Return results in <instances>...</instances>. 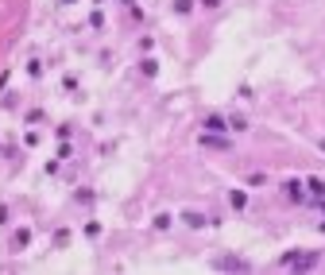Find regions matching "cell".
<instances>
[{
  "instance_id": "3",
  "label": "cell",
  "mask_w": 325,
  "mask_h": 275,
  "mask_svg": "<svg viewBox=\"0 0 325 275\" xmlns=\"http://www.w3.org/2000/svg\"><path fill=\"white\" fill-rule=\"evenodd\" d=\"M202 144H206V147H228V140H221V136L209 132V136H202Z\"/></svg>"
},
{
  "instance_id": "8",
  "label": "cell",
  "mask_w": 325,
  "mask_h": 275,
  "mask_svg": "<svg viewBox=\"0 0 325 275\" xmlns=\"http://www.w3.org/2000/svg\"><path fill=\"white\" fill-rule=\"evenodd\" d=\"M322 151H325V140H322Z\"/></svg>"
},
{
  "instance_id": "5",
  "label": "cell",
  "mask_w": 325,
  "mask_h": 275,
  "mask_svg": "<svg viewBox=\"0 0 325 275\" xmlns=\"http://www.w3.org/2000/svg\"><path fill=\"white\" fill-rule=\"evenodd\" d=\"M286 194H290V198H298V202H302V182H286Z\"/></svg>"
},
{
  "instance_id": "6",
  "label": "cell",
  "mask_w": 325,
  "mask_h": 275,
  "mask_svg": "<svg viewBox=\"0 0 325 275\" xmlns=\"http://www.w3.org/2000/svg\"><path fill=\"white\" fill-rule=\"evenodd\" d=\"M186 225H194V229H202V225H206V217H202V213H186Z\"/></svg>"
},
{
  "instance_id": "7",
  "label": "cell",
  "mask_w": 325,
  "mask_h": 275,
  "mask_svg": "<svg viewBox=\"0 0 325 275\" xmlns=\"http://www.w3.org/2000/svg\"><path fill=\"white\" fill-rule=\"evenodd\" d=\"M244 202H248V198H244V190H232V205H236V209H244Z\"/></svg>"
},
{
  "instance_id": "2",
  "label": "cell",
  "mask_w": 325,
  "mask_h": 275,
  "mask_svg": "<svg viewBox=\"0 0 325 275\" xmlns=\"http://www.w3.org/2000/svg\"><path fill=\"white\" fill-rule=\"evenodd\" d=\"M206 128L209 132H228V124H224V116H206Z\"/></svg>"
},
{
  "instance_id": "1",
  "label": "cell",
  "mask_w": 325,
  "mask_h": 275,
  "mask_svg": "<svg viewBox=\"0 0 325 275\" xmlns=\"http://www.w3.org/2000/svg\"><path fill=\"white\" fill-rule=\"evenodd\" d=\"M318 260L314 252H290V256H282V267H310Z\"/></svg>"
},
{
  "instance_id": "4",
  "label": "cell",
  "mask_w": 325,
  "mask_h": 275,
  "mask_svg": "<svg viewBox=\"0 0 325 275\" xmlns=\"http://www.w3.org/2000/svg\"><path fill=\"white\" fill-rule=\"evenodd\" d=\"M306 186L314 190V198H325V182H322V178H310V182H306Z\"/></svg>"
}]
</instances>
